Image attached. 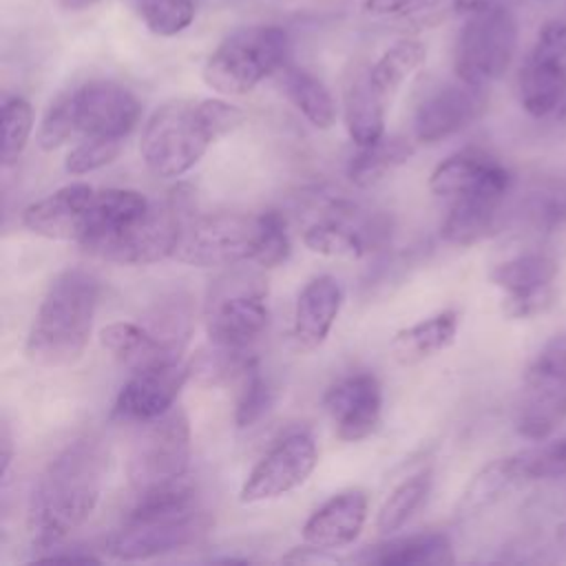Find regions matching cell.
<instances>
[{
    "label": "cell",
    "mask_w": 566,
    "mask_h": 566,
    "mask_svg": "<svg viewBox=\"0 0 566 566\" xmlns=\"http://www.w3.org/2000/svg\"><path fill=\"white\" fill-rule=\"evenodd\" d=\"M458 314L453 310L438 312L422 318L400 332L389 340V352L400 365H416L442 349H447L458 332Z\"/></svg>",
    "instance_id": "27"
},
{
    "label": "cell",
    "mask_w": 566,
    "mask_h": 566,
    "mask_svg": "<svg viewBox=\"0 0 566 566\" xmlns=\"http://www.w3.org/2000/svg\"><path fill=\"white\" fill-rule=\"evenodd\" d=\"M190 422L181 407L142 422L128 455V480L135 491L175 482L188 475Z\"/></svg>",
    "instance_id": "9"
},
{
    "label": "cell",
    "mask_w": 566,
    "mask_h": 566,
    "mask_svg": "<svg viewBox=\"0 0 566 566\" xmlns=\"http://www.w3.org/2000/svg\"><path fill=\"white\" fill-rule=\"evenodd\" d=\"M203 318L210 345L250 352L270 321L261 276L243 270L219 276L210 287Z\"/></svg>",
    "instance_id": "7"
},
{
    "label": "cell",
    "mask_w": 566,
    "mask_h": 566,
    "mask_svg": "<svg viewBox=\"0 0 566 566\" xmlns=\"http://www.w3.org/2000/svg\"><path fill=\"white\" fill-rule=\"evenodd\" d=\"M367 520V495L358 489L343 491L318 506L303 524V539L321 548L349 546Z\"/></svg>",
    "instance_id": "21"
},
{
    "label": "cell",
    "mask_w": 566,
    "mask_h": 566,
    "mask_svg": "<svg viewBox=\"0 0 566 566\" xmlns=\"http://www.w3.org/2000/svg\"><path fill=\"white\" fill-rule=\"evenodd\" d=\"M484 108V86H473L462 80L455 84H444L418 104L413 115V137L422 144L442 142L473 124Z\"/></svg>",
    "instance_id": "15"
},
{
    "label": "cell",
    "mask_w": 566,
    "mask_h": 566,
    "mask_svg": "<svg viewBox=\"0 0 566 566\" xmlns=\"http://www.w3.org/2000/svg\"><path fill=\"white\" fill-rule=\"evenodd\" d=\"M387 99L371 86L367 69L356 71L345 86V126L356 146H367L385 135Z\"/></svg>",
    "instance_id": "28"
},
{
    "label": "cell",
    "mask_w": 566,
    "mask_h": 566,
    "mask_svg": "<svg viewBox=\"0 0 566 566\" xmlns=\"http://www.w3.org/2000/svg\"><path fill=\"white\" fill-rule=\"evenodd\" d=\"M142 22L153 35L172 38L186 31L195 15V0H137Z\"/></svg>",
    "instance_id": "36"
},
{
    "label": "cell",
    "mask_w": 566,
    "mask_h": 566,
    "mask_svg": "<svg viewBox=\"0 0 566 566\" xmlns=\"http://www.w3.org/2000/svg\"><path fill=\"white\" fill-rule=\"evenodd\" d=\"M358 559L382 566H444L453 564V546L444 533H418L371 546Z\"/></svg>",
    "instance_id": "29"
},
{
    "label": "cell",
    "mask_w": 566,
    "mask_h": 566,
    "mask_svg": "<svg viewBox=\"0 0 566 566\" xmlns=\"http://www.w3.org/2000/svg\"><path fill=\"white\" fill-rule=\"evenodd\" d=\"M281 84L287 99L301 111V115L316 128L327 130L336 122V104L321 77L312 71L294 64L281 69Z\"/></svg>",
    "instance_id": "30"
},
{
    "label": "cell",
    "mask_w": 566,
    "mask_h": 566,
    "mask_svg": "<svg viewBox=\"0 0 566 566\" xmlns=\"http://www.w3.org/2000/svg\"><path fill=\"white\" fill-rule=\"evenodd\" d=\"M531 219L537 228H559L566 223V190L548 188L533 197Z\"/></svg>",
    "instance_id": "43"
},
{
    "label": "cell",
    "mask_w": 566,
    "mask_h": 566,
    "mask_svg": "<svg viewBox=\"0 0 566 566\" xmlns=\"http://www.w3.org/2000/svg\"><path fill=\"white\" fill-rule=\"evenodd\" d=\"M190 363L170 360L135 369L117 394L113 413L122 420L146 422L175 407L186 380Z\"/></svg>",
    "instance_id": "13"
},
{
    "label": "cell",
    "mask_w": 566,
    "mask_h": 566,
    "mask_svg": "<svg viewBox=\"0 0 566 566\" xmlns=\"http://www.w3.org/2000/svg\"><path fill=\"white\" fill-rule=\"evenodd\" d=\"M533 55L566 66V20H548L537 31Z\"/></svg>",
    "instance_id": "44"
},
{
    "label": "cell",
    "mask_w": 566,
    "mask_h": 566,
    "mask_svg": "<svg viewBox=\"0 0 566 566\" xmlns=\"http://www.w3.org/2000/svg\"><path fill=\"white\" fill-rule=\"evenodd\" d=\"M283 562H294V564H316V562H336V555H329L327 548L321 546H298L292 548L287 555H283Z\"/></svg>",
    "instance_id": "46"
},
{
    "label": "cell",
    "mask_w": 566,
    "mask_h": 566,
    "mask_svg": "<svg viewBox=\"0 0 566 566\" xmlns=\"http://www.w3.org/2000/svg\"><path fill=\"white\" fill-rule=\"evenodd\" d=\"M509 192L480 190L451 199L440 234L453 245H473L495 230L500 208Z\"/></svg>",
    "instance_id": "23"
},
{
    "label": "cell",
    "mask_w": 566,
    "mask_h": 566,
    "mask_svg": "<svg viewBox=\"0 0 566 566\" xmlns=\"http://www.w3.org/2000/svg\"><path fill=\"white\" fill-rule=\"evenodd\" d=\"M555 113H557V115H559V119H562V122H566V99H564V102H562V106H559V108H557V111H555Z\"/></svg>",
    "instance_id": "50"
},
{
    "label": "cell",
    "mask_w": 566,
    "mask_h": 566,
    "mask_svg": "<svg viewBox=\"0 0 566 566\" xmlns=\"http://www.w3.org/2000/svg\"><path fill=\"white\" fill-rule=\"evenodd\" d=\"M75 126L82 137L126 139L137 126L142 104L130 88L113 80H91L71 91Z\"/></svg>",
    "instance_id": "12"
},
{
    "label": "cell",
    "mask_w": 566,
    "mask_h": 566,
    "mask_svg": "<svg viewBox=\"0 0 566 566\" xmlns=\"http://www.w3.org/2000/svg\"><path fill=\"white\" fill-rule=\"evenodd\" d=\"M323 219L310 223L303 232V243L323 256L360 259L380 237L374 219L360 221V214L349 203L332 201Z\"/></svg>",
    "instance_id": "18"
},
{
    "label": "cell",
    "mask_w": 566,
    "mask_h": 566,
    "mask_svg": "<svg viewBox=\"0 0 566 566\" xmlns=\"http://www.w3.org/2000/svg\"><path fill=\"white\" fill-rule=\"evenodd\" d=\"M336 436L345 442H358L371 436L380 422L382 391L374 374H352L332 385L323 398Z\"/></svg>",
    "instance_id": "16"
},
{
    "label": "cell",
    "mask_w": 566,
    "mask_h": 566,
    "mask_svg": "<svg viewBox=\"0 0 566 566\" xmlns=\"http://www.w3.org/2000/svg\"><path fill=\"white\" fill-rule=\"evenodd\" d=\"M413 155V144L405 137H380L374 144L358 146V150L349 157L347 164V177L360 186L367 188L376 181H380L385 175L402 166Z\"/></svg>",
    "instance_id": "31"
},
{
    "label": "cell",
    "mask_w": 566,
    "mask_h": 566,
    "mask_svg": "<svg viewBox=\"0 0 566 566\" xmlns=\"http://www.w3.org/2000/svg\"><path fill=\"white\" fill-rule=\"evenodd\" d=\"M11 460H13V433H11L9 422L2 420V427H0V475L4 482L9 475Z\"/></svg>",
    "instance_id": "47"
},
{
    "label": "cell",
    "mask_w": 566,
    "mask_h": 566,
    "mask_svg": "<svg viewBox=\"0 0 566 566\" xmlns=\"http://www.w3.org/2000/svg\"><path fill=\"white\" fill-rule=\"evenodd\" d=\"M566 422V385L524 378V391L515 411V429L522 438L544 442Z\"/></svg>",
    "instance_id": "22"
},
{
    "label": "cell",
    "mask_w": 566,
    "mask_h": 566,
    "mask_svg": "<svg viewBox=\"0 0 566 566\" xmlns=\"http://www.w3.org/2000/svg\"><path fill=\"white\" fill-rule=\"evenodd\" d=\"M557 274V261L542 252H524L497 263L491 281L504 290V312L513 318H526L551 305V283Z\"/></svg>",
    "instance_id": "14"
},
{
    "label": "cell",
    "mask_w": 566,
    "mask_h": 566,
    "mask_svg": "<svg viewBox=\"0 0 566 566\" xmlns=\"http://www.w3.org/2000/svg\"><path fill=\"white\" fill-rule=\"evenodd\" d=\"M524 378H539L566 385V334L553 336L533 358Z\"/></svg>",
    "instance_id": "42"
},
{
    "label": "cell",
    "mask_w": 566,
    "mask_h": 566,
    "mask_svg": "<svg viewBox=\"0 0 566 566\" xmlns=\"http://www.w3.org/2000/svg\"><path fill=\"white\" fill-rule=\"evenodd\" d=\"M555 539H557V544L566 546V520L555 528Z\"/></svg>",
    "instance_id": "49"
},
{
    "label": "cell",
    "mask_w": 566,
    "mask_h": 566,
    "mask_svg": "<svg viewBox=\"0 0 566 566\" xmlns=\"http://www.w3.org/2000/svg\"><path fill=\"white\" fill-rule=\"evenodd\" d=\"M99 343L130 371L157 363L181 360V356L161 343L144 323L139 325L130 321H113L102 327Z\"/></svg>",
    "instance_id": "25"
},
{
    "label": "cell",
    "mask_w": 566,
    "mask_h": 566,
    "mask_svg": "<svg viewBox=\"0 0 566 566\" xmlns=\"http://www.w3.org/2000/svg\"><path fill=\"white\" fill-rule=\"evenodd\" d=\"M427 60V46L420 40L402 38L387 46L367 69L371 86L389 99L407 77H411Z\"/></svg>",
    "instance_id": "32"
},
{
    "label": "cell",
    "mask_w": 566,
    "mask_h": 566,
    "mask_svg": "<svg viewBox=\"0 0 566 566\" xmlns=\"http://www.w3.org/2000/svg\"><path fill=\"white\" fill-rule=\"evenodd\" d=\"M272 400H274V394H272L265 376L261 374L259 363L254 360L241 376V391H239L237 409H234L237 427L248 429V427L256 424L272 407Z\"/></svg>",
    "instance_id": "38"
},
{
    "label": "cell",
    "mask_w": 566,
    "mask_h": 566,
    "mask_svg": "<svg viewBox=\"0 0 566 566\" xmlns=\"http://www.w3.org/2000/svg\"><path fill=\"white\" fill-rule=\"evenodd\" d=\"M108 451L102 438L82 436L66 444L40 475L29 502L33 546L49 551L80 528L97 506Z\"/></svg>",
    "instance_id": "1"
},
{
    "label": "cell",
    "mask_w": 566,
    "mask_h": 566,
    "mask_svg": "<svg viewBox=\"0 0 566 566\" xmlns=\"http://www.w3.org/2000/svg\"><path fill=\"white\" fill-rule=\"evenodd\" d=\"M515 482H517V475L513 471L511 455L493 460L480 473L473 475V480L469 482V486L460 497L458 513L464 517L478 515L480 511L495 504Z\"/></svg>",
    "instance_id": "34"
},
{
    "label": "cell",
    "mask_w": 566,
    "mask_h": 566,
    "mask_svg": "<svg viewBox=\"0 0 566 566\" xmlns=\"http://www.w3.org/2000/svg\"><path fill=\"white\" fill-rule=\"evenodd\" d=\"M429 489H431V471L429 469H422V471L409 475L407 480H402L389 493V497L382 502V506L378 509L376 531L382 535L400 531L413 517V513L424 504Z\"/></svg>",
    "instance_id": "33"
},
{
    "label": "cell",
    "mask_w": 566,
    "mask_h": 566,
    "mask_svg": "<svg viewBox=\"0 0 566 566\" xmlns=\"http://www.w3.org/2000/svg\"><path fill=\"white\" fill-rule=\"evenodd\" d=\"M517 93L528 115L546 117L555 113L566 99V66L528 53L517 73Z\"/></svg>",
    "instance_id": "26"
},
{
    "label": "cell",
    "mask_w": 566,
    "mask_h": 566,
    "mask_svg": "<svg viewBox=\"0 0 566 566\" xmlns=\"http://www.w3.org/2000/svg\"><path fill=\"white\" fill-rule=\"evenodd\" d=\"M51 553L49 555H40L38 559H44V562H99L97 555H93L91 551H84V548H71V551H60V548H49Z\"/></svg>",
    "instance_id": "48"
},
{
    "label": "cell",
    "mask_w": 566,
    "mask_h": 566,
    "mask_svg": "<svg viewBox=\"0 0 566 566\" xmlns=\"http://www.w3.org/2000/svg\"><path fill=\"white\" fill-rule=\"evenodd\" d=\"M290 35L276 24L241 27L203 64V82L219 95H245L287 64Z\"/></svg>",
    "instance_id": "6"
},
{
    "label": "cell",
    "mask_w": 566,
    "mask_h": 566,
    "mask_svg": "<svg viewBox=\"0 0 566 566\" xmlns=\"http://www.w3.org/2000/svg\"><path fill=\"white\" fill-rule=\"evenodd\" d=\"M261 214L212 212L188 217L172 259L197 268H230L254 261Z\"/></svg>",
    "instance_id": "8"
},
{
    "label": "cell",
    "mask_w": 566,
    "mask_h": 566,
    "mask_svg": "<svg viewBox=\"0 0 566 566\" xmlns=\"http://www.w3.org/2000/svg\"><path fill=\"white\" fill-rule=\"evenodd\" d=\"M453 13L462 15V27L453 46L455 77L489 86L497 82L511 66L520 27L513 11L493 0H451Z\"/></svg>",
    "instance_id": "5"
},
{
    "label": "cell",
    "mask_w": 566,
    "mask_h": 566,
    "mask_svg": "<svg viewBox=\"0 0 566 566\" xmlns=\"http://www.w3.org/2000/svg\"><path fill=\"white\" fill-rule=\"evenodd\" d=\"M212 517L197 504L190 475L137 491V500L122 526L108 537L106 551L115 559L135 562L175 553L201 539Z\"/></svg>",
    "instance_id": "2"
},
{
    "label": "cell",
    "mask_w": 566,
    "mask_h": 566,
    "mask_svg": "<svg viewBox=\"0 0 566 566\" xmlns=\"http://www.w3.org/2000/svg\"><path fill=\"white\" fill-rule=\"evenodd\" d=\"M95 190L88 184H69L22 212V226L51 241L80 243L86 234Z\"/></svg>",
    "instance_id": "17"
},
{
    "label": "cell",
    "mask_w": 566,
    "mask_h": 566,
    "mask_svg": "<svg viewBox=\"0 0 566 566\" xmlns=\"http://www.w3.org/2000/svg\"><path fill=\"white\" fill-rule=\"evenodd\" d=\"M150 208V201L128 188H106V190H95L93 206L88 212V226L86 234L80 241V245L91 252L106 239L115 237L130 223H135L139 217L146 214Z\"/></svg>",
    "instance_id": "24"
},
{
    "label": "cell",
    "mask_w": 566,
    "mask_h": 566,
    "mask_svg": "<svg viewBox=\"0 0 566 566\" xmlns=\"http://www.w3.org/2000/svg\"><path fill=\"white\" fill-rule=\"evenodd\" d=\"M73 135H77L75 126V111L71 91L57 95L51 106L46 108L40 130H38V146L46 153L64 146Z\"/></svg>",
    "instance_id": "39"
},
{
    "label": "cell",
    "mask_w": 566,
    "mask_h": 566,
    "mask_svg": "<svg viewBox=\"0 0 566 566\" xmlns=\"http://www.w3.org/2000/svg\"><path fill=\"white\" fill-rule=\"evenodd\" d=\"M429 188L438 197L455 199L480 190H511V172L491 155L478 148H464L440 161L431 177Z\"/></svg>",
    "instance_id": "19"
},
{
    "label": "cell",
    "mask_w": 566,
    "mask_h": 566,
    "mask_svg": "<svg viewBox=\"0 0 566 566\" xmlns=\"http://www.w3.org/2000/svg\"><path fill=\"white\" fill-rule=\"evenodd\" d=\"M318 460L316 442L310 433L296 431L276 442L250 471L241 486L239 500L243 504L276 500L312 475Z\"/></svg>",
    "instance_id": "11"
},
{
    "label": "cell",
    "mask_w": 566,
    "mask_h": 566,
    "mask_svg": "<svg viewBox=\"0 0 566 566\" xmlns=\"http://www.w3.org/2000/svg\"><path fill=\"white\" fill-rule=\"evenodd\" d=\"M343 305V287L340 283L329 276L321 274L312 279L298 294L294 305V321H292V338L301 352L318 349L338 312Z\"/></svg>",
    "instance_id": "20"
},
{
    "label": "cell",
    "mask_w": 566,
    "mask_h": 566,
    "mask_svg": "<svg viewBox=\"0 0 566 566\" xmlns=\"http://www.w3.org/2000/svg\"><path fill=\"white\" fill-rule=\"evenodd\" d=\"M146 327L161 343H166L177 356H181V352L190 338V329H192V312H190L188 298H181L179 294L164 298L150 312Z\"/></svg>",
    "instance_id": "35"
},
{
    "label": "cell",
    "mask_w": 566,
    "mask_h": 566,
    "mask_svg": "<svg viewBox=\"0 0 566 566\" xmlns=\"http://www.w3.org/2000/svg\"><path fill=\"white\" fill-rule=\"evenodd\" d=\"M186 214L181 206L150 203L144 217L91 250L93 256L122 265H148L175 254Z\"/></svg>",
    "instance_id": "10"
},
{
    "label": "cell",
    "mask_w": 566,
    "mask_h": 566,
    "mask_svg": "<svg viewBox=\"0 0 566 566\" xmlns=\"http://www.w3.org/2000/svg\"><path fill=\"white\" fill-rule=\"evenodd\" d=\"M431 0H365L363 11L374 18H387V15H407L418 13L424 9Z\"/></svg>",
    "instance_id": "45"
},
{
    "label": "cell",
    "mask_w": 566,
    "mask_h": 566,
    "mask_svg": "<svg viewBox=\"0 0 566 566\" xmlns=\"http://www.w3.org/2000/svg\"><path fill=\"white\" fill-rule=\"evenodd\" d=\"M124 142L122 139H108V137H82V142L69 150L64 168L69 175H86L93 170H99L108 166L117 155L122 153Z\"/></svg>",
    "instance_id": "40"
},
{
    "label": "cell",
    "mask_w": 566,
    "mask_h": 566,
    "mask_svg": "<svg viewBox=\"0 0 566 566\" xmlns=\"http://www.w3.org/2000/svg\"><path fill=\"white\" fill-rule=\"evenodd\" d=\"M33 130V106L29 99L20 95L4 97L2 102V164L11 166L22 150L27 148V142Z\"/></svg>",
    "instance_id": "37"
},
{
    "label": "cell",
    "mask_w": 566,
    "mask_h": 566,
    "mask_svg": "<svg viewBox=\"0 0 566 566\" xmlns=\"http://www.w3.org/2000/svg\"><path fill=\"white\" fill-rule=\"evenodd\" d=\"M292 252V241L287 234V226L281 212L265 210L261 212V234H259V250L254 263L261 268H276L287 261Z\"/></svg>",
    "instance_id": "41"
},
{
    "label": "cell",
    "mask_w": 566,
    "mask_h": 566,
    "mask_svg": "<svg viewBox=\"0 0 566 566\" xmlns=\"http://www.w3.org/2000/svg\"><path fill=\"white\" fill-rule=\"evenodd\" d=\"M245 113L219 97L170 99L146 122L139 153L148 170L157 177H181L208 148L237 130Z\"/></svg>",
    "instance_id": "3"
},
{
    "label": "cell",
    "mask_w": 566,
    "mask_h": 566,
    "mask_svg": "<svg viewBox=\"0 0 566 566\" xmlns=\"http://www.w3.org/2000/svg\"><path fill=\"white\" fill-rule=\"evenodd\" d=\"M99 298V281L82 268L60 272L27 334L24 354L40 367H69L82 358Z\"/></svg>",
    "instance_id": "4"
}]
</instances>
